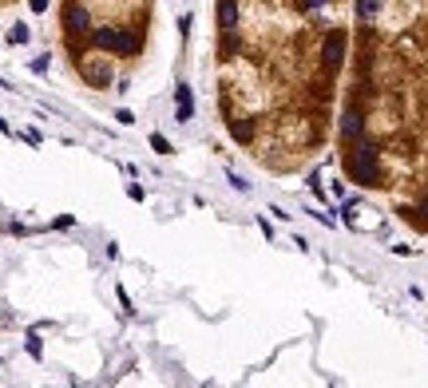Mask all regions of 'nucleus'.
<instances>
[{
	"label": "nucleus",
	"instance_id": "1",
	"mask_svg": "<svg viewBox=\"0 0 428 388\" xmlns=\"http://www.w3.org/2000/svg\"><path fill=\"white\" fill-rule=\"evenodd\" d=\"M349 179L361 182V186H377L381 182V167H377V147L373 143H361L349 151Z\"/></svg>",
	"mask_w": 428,
	"mask_h": 388
},
{
	"label": "nucleus",
	"instance_id": "2",
	"mask_svg": "<svg viewBox=\"0 0 428 388\" xmlns=\"http://www.w3.org/2000/svg\"><path fill=\"white\" fill-rule=\"evenodd\" d=\"M91 44L103 52H115V56H135L139 52V36L135 32H123V28H96L91 32Z\"/></svg>",
	"mask_w": 428,
	"mask_h": 388
},
{
	"label": "nucleus",
	"instance_id": "3",
	"mask_svg": "<svg viewBox=\"0 0 428 388\" xmlns=\"http://www.w3.org/2000/svg\"><path fill=\"white\" fill-rule=\"evenodd\" d=\"M64 28H68V36H87L91 32V16H87L84 4H68L64 8Z\"/></svg>",
	"mask_w": 428,
	"mask_h": 388
},
{
	"label": "nucleus",
	"instance_id": "4",
	"mask_svg": "<svg viewBox=\"0 0 428 388\" xmlns=\"http://www.w3.org/2000/svg\"><path fill=\"white\" fill-rule=\"evenodd\" d=\"M321 56H325V68H341V56H345V32H330L325 36V48H321Z\"/></svg>",
	"mask_w": 428,
	"mask_h": 388
},
{
	"label": "nucleus",
	"instance_id": "5",
	"mask_svg": "<svg viewBox=\"0 0 428 388\" xmlns=\"http://www.w3.org/2000/svg\"><path fill=\"white\" fill-rule=\"evenodd\" d=\"M175 115H179V123H186L191 115H195V99H191V87H179L175 91Z\"/></svg>",
	"mask_w": 428,
	"mask_h": 388
},
{
	"label": "nucleus",
	"instance_id": "6",
	"mask_svg": "<svg viewBox=\"0 0 428 388\" xmlns=\"http://www.w3.org/2000/svg\"><path fill=\"white\" fill-rule=\"evenodd\" d=\"M361 131H365V119H361V111H345V119H341V135L349 139V143H357V139H361Z\"/></svg>",
	"mask_w": 428,
	"mask_h": 388
},
{
	"label": "nucleus",
	"instance_id": "7",
	"mask_svg": "<svg viewBox=\"0 0 428 388\" xmlns=\"http://www.w3.org/2000/svg\"><path fill=\"white\" fill-rule=\"evenodd\" d=\"M219 24H222V32L238 28V4L234 0H219Z\"/></svg>",
	"mask_w": 428,
	"mask_h": 388
},
{
	"label": "nucleus",
	"instance_id": "8",
	"mask_svg": "<svg viewBox=\"0 0 428 388\" xmlns=\"http://www.w3.org/2000/svg\"><path fill=\"white\" fill-rule=\"evenodd\" d=\"M230 135L238 143H250L254 139V119H230Z\"/></svg>",
	"mask_w": 428,
	"mask_h": 388
},
{
	"label": "nucleus",
	"instance_id": "9",
	"mask_svg": "<svg viewBox=\"0 0 428 388\" xmlns=\"http://www.w3.org/2000/svg\"><path fill=\"white\" fill-rule=\"evenodd\" d=\"M357 16H361V20H373V16H377V0H357Z\"/></svg>",
	"mask_w": 428,
	"mask_h": 388
},
{
	"label": "nucleus",
	"instance_id": "10",
	"mask_svg": "<svg viewBox=\"0 0 428 388\" xmlns=\"http://www.w3.org/2000/svg\"><path fill=\"white\" fill-rule=\"evenodd\" d=\"M151 147H155V151H159V155H171V143H167V139H163V135H151Z\"/></svg>",
	"mask_w": 428,
	"mask_h": 388
},
{
	"label": "nucleus",
	"instance_id": "11",
	"mask_svg": "<svg viewBox=\"0 0 428 388\" xmlns=\"http://www.w3.org/2000/svg\"><path fill=\"white\" fill-rule=\"evenodd\" d=\"M8 40H13V44H24V40H28V28H24V24H16L13 32H8Z\"/></svg>",
	"mask_w": 428,
	"mask_h": 388
},
{
	"label": "nucleus",
	"instance_id": "12",
	"mask_svg": "<svg viewBox=\"0 0 428 388\" xmlns=\"http://www.w3.org/2000/svg\"><path fill=\"white\" fill-rule=\"evenodd\" d=\"M48 8V0H32V13H44Z\"/></svg>",
	"mask_w": 428,
	"mask_h": 388
},
{
	"label": "nucleus",
	"instance_id": "13",
	"mask_svg": "<svg viewBox=\"0 0 428 388\" xmlns=\"http://www.w3.org/2000/svg\"><path fill=\"white\" fill-rule=\"evenodd\" d=\"M321 4H325V0H306V8H321Z\"/></svg>",
	"mask_w": 428,
	"mask_h": 388
},
{
	"label": "nucleus",
	"instance_id": "14",
	"mask_svg": "<svg viewBox=\"0 0 428 388\" xmlns=\"http://www.w3.org/2000/svg\"><path fill=\"white\" fill-rule=\"evenodd\" d=\"M420 214H425V218H428V198H425V202H420Z\"/></svg>",
	"mask_w": 428,
	"mask_h": 388
}]
</instances>
